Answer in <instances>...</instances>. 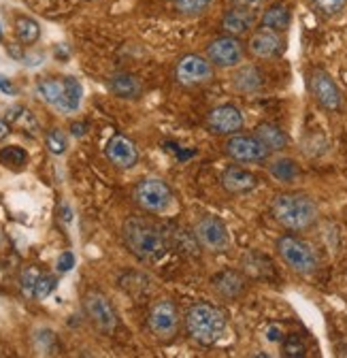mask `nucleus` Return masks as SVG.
Listing matches in <instances>:
<instances>
[{"instance_id": "nucleus-1", "label": "nucleus", "mask_w": 347, "mask_h": 358, "mask_svg": "<svg viewBox=\"0 0 347 358\" xmlns=\"http://www.w3.org/2000/svg\"><path fill=\"white\" fill-rule=\"evenodd\" d=\"M121 237H124V243L130 250V254L137 256L143 262L158 260L168 250L164 231L158 227V224H154L152 220H145V217H128L124 222Z\"/></svg>"}, {"instance_id": "nucleus-2", "label": "nucleus", "mask_w": 347, "mask_h": 358, "mask_svg": "<svg viewBox=\"0 0 347 358\" xmlns=\"http://www.w3.org/2000/svg\"><path fill=\"white\" fill-rule=\"evenodd\" d=\"M271 213L277 224L288 231H307L318 222V205L305 192H283L271 203Z\"/></svg>"}, {"instance_id": "nucleus-3", "label": "nucleus", "mask_w": 347, "mask_h": 358, "mask_svg": "<svg viewBox=\"0 0 347 358\" xmlns=\"http://www.w3.org/2000/svg\"><path fill=\"white\" fill-rule=\"evenodd\" d=\"M186 331L200 345L218 343L226 331V313L211 303H194L186 311Z\"/></svg>"}, {"instance_id": "nucleus-4", "label": "nucleus", "mask_w": 347, "mask_h": 358, "mask_svg": "<svg viewBox=\"0 0 347 358\" xmlns=\"http://www.w3.org/2000/svg\"><path fill=\"white\" fill-rule=\"evenodd\" d=\"M36 94L43 103L68 115L79 111L83 101V85L77 77H47L36 83Z\"/></svg>"}, {"instance_id": "nucleus-5", "label": "nucleus", "mask_w": 347, "mask_h": 358, "mask_svg": "<svg viewBox=\"0 0 347 358\" xmlns=\"http://www.w3.org/2000/svg\"><path fill=\"white\" fill-rule=\"evenodd\" d=\"M275 250H277L279 258L283 260V264L290 266L294 273L311 275L318 271V266H320L318 252L305 239H300L296 235H283L277 239Z\"/></svg>"}, {"instance_id": "nucleus-6", "label": "nucleus", "mask_w": 347, "mask_h": 358, "mask_svg": "<svg viewBox=\"0 0 347 358\" xmlns=\"http://www.w3.org/2000/svg\"><path fill=\"white\" fill-rule=\"evenodd\" d=\"M147 327L158 341H164V343L172 341L179 331L177 305L168 299H160V301L152 303L149 313H147Z\"/></svg>"}, {"instance_id": "nucleus-7", "label": "nucleus", "mask_w": 347, "mask_h": 358, "mask_svg": "<svg viewBox=\"0 0 347 358\" xmlns=\"http://www.w3.org/2000/svg\"><path fill=\"white\" fill-rule=\"evenodd\" d=\"M135 201L149 213H164L172 205V192L158 177H145L135 186Z\"/></svg>"}, {"instance_id": "nucleus-8", "label": "nucleus", "mask_w": 347, "mask_h": 358, "mask_svg": "<svg viewBox=\"0 0 347 358\" xmlns=\"http://www.w3.org/2000/svg\"><path fill=\"white\" fill-rule=\"evenodd\" d=\"M205 56L211 60L215 69H237L245 60V45L241 43L239 36L224 34V36L213 38L207 45Z\"/></svg>"}, {"instance_id": "nucleus-9", "label": "nucleus", "mask_w": 347, "mask_h": 358, "mask_svg": "<svg viewBox=\"0 0 347 358\" xmlns=\"http://www.w3.org/2000/svg\"><path fill=\"white\" fill-rule=\"evenodd\" d=\"M309 94L313 101L326 111H341L343 109V92L337 81L324 69H311L309 73Z\"/></svg>"}, {"instance_id": "nucleus-10", "label": "nucleus", "mask_w": 347, "mask_h": 358, "mask_svg": "<svg viewBox=\"0 0 347 358\" xmlns=\"http://www.w3.org/2000/svg\"><path fill=\"white\" fill-rule=\"evenodd\" d=\"M83 311L88 320L103 333L111 335L117 329V311L113 303L98 290H90L83 296Z\"/></svg>"}, {"instance_id": "nucleus-11", "label": "nucleus", "mask_w": 347, "mask_h": 358, "mask_svg": "<svg viewBox=\"0 0 347 358\" xmlns=\"http://www.w3.org/2000/svg\"><path fill=\"white\" fill-rule=\"evenodd\" d=\"M224 152L228 158H232L235 162H243V164H260V162H267L271 156V152L260 143L256 134H239V132L226 139Z\"/></svg>"}, {"instance_id": "nucleus-12", "label": "nucleus", "mask_w": 347, "mask_h": 358, "mask_svg": "<svg viewBox=\"0 0 347 358\" xmlns=\"http://www.w3.org/2000/svg\"><path fill=\"white\" fill-rule=\"evenodd\" d=\"M213 73H215V66L211 64L207 56H200V54H186L175 64V79L188 87L209 83L213 79Z\"/></svg>"}, {"instance_id": "nucleus-13", "label": "nucleus", "mask_w": 347, "mask_h": 358, "mask_svg": "<svg viewBox=\"0 0 347 358\" xmlns=\"http://www.w3.org/2000/svg\"><path fill=\"white\" fill-rule=\"evenodd\" d=\"M194 235H196L198 243L207 252H213V254L226 252L228 245H230V235H228L226 224L220 217H215V215L200 217L198 224H196V229H194Z\"/></svg>"}, {"instance_id": "nucleus-14", "label": "nucleus", "mask_w": 347, "mask_h": 358, "mask_svg": "<svg viewBox=\"0 0 347 358\" xmlns=\"http://www.w3.org/2000/svg\"><path fill=\"white\" fill-rule=\"evenodd\" d=\"M247 50L258 60H273L286 52V36L269 28H256L247 41Z\"/></svg>"}, {"instance_id": "nucleus-15", "label": "nucleus", "mask_w": 347, "mask_h": 358, "mask_svg": "<svg viewBox=\"0 0 347 358\" xmlns=\"http://www.w3.org/2000/svg\"><path fill=\"white\" fill-rule=\"evenodd\" d=\"M243 113L232 103L218 105L207 113V128L209 132L218 134V137H232V134H237L243 128Z\"/></svg>"}, {"instance_id": "nucleus-16", "label": "nucleus", "mask_w": 347, "mask_h": 358, "mask_svg": "<svg viewBox=\"0 0 347 358\" xmlns=\"http://www.w3.org/2000/svg\"><path fill=\"white\" fill-rule=\"evenodd\" d=\"M258 15L253 11V7H241V5H235L230 7L224 15H222V30L226 34H232V36H243L247 32H253L256 30V24H258Z\"/></svg>"}, {"instance_id": "nucleus-17", "label": "nucleus", "mask_w": 347, "mask_h": 358, "mask_svg": "<svg viewBox=\"0 0 347 358\" xmlns=\"http://www.w3.org/2000/svg\"><path fill=\"white\" fill-rule=\"evenodd\" d=\"M105 154L109 158L111 164H115L117 169H133L139 162V150L137 145L130 141L124 134H115V137L109 139Z\"/></svg>"}, {"instance_id": "nucleus-18", "label": "nucleus", "mask_w": 347, "mask_h": 358, "mask_svg": "<svg viewBox=\"0 0 347 358\" xmlns=\"http://www.w3.org/2000/svg\"><path fill=\"white\" fill-rule=\"evenodd\" d=\"M258 186V177L241 166H228L222 173V188L228 194H249Z\"/></svg>"}, {"instance_id": "nucleus-19", "label": "nucleus", "mask_w": 347, "mask_h": 358, "mask_svg": "<svg viewBox=\"0 0 347 358\" xmlns=\"http://www.w3.org/2000/svg\"><path fill=\"white\" fill-rule=\"evenodd\" d=\"M109 90L117 99L137 101L143 94V83L133 73H115V75L109 77Z\"/></svg>"}, {"instance_id": "nucleus-20", "label": "nucleus", "mask_w": 347, "mask_h": 358, "mask_svg": "<svg viewBox=\"0 0 347 358\" xmlns=\"http://www.w3.org/2000/svg\"><path fill=\"white\" fill-rule=\"evenodd\" d=\"M292 24V7L286 3V0H277V3L269 5L265 9V13L260 15V26L275 30V32H288Z\"/></svg>"}, {"instance_id": "nucleus-21", "label": "nucleus", "mask_w": 347, "mask_h": 358, "mask_svg": "<svg viewBox=\"0 0 347 358\" xmlns=\"http://www.w3.org/2000/svg\"><path fill=\"white\" fill-rule=\"evenodd\" d=\"M263 83H265V77H263V73H260V69L253 64L237 66V71L232 73V79H230L232 90H237V92H241V94L258 92V90L263 87Z\"/></svg>"}, {"instance_id": "nucleus-22", "label": "nucleus", "mask_w": 347, "mask_h": 358, "mask_svg": "<svg viewBox=\"0 0 347 358\" xmlns=\"http://www.w3.org/2000/svg\"><path fill=\"white\" fill-rule=\"evenodd\" d=\"M253 134L269 152H283L290 145V137L286 134V130L273 122H260L256 126Z\"/></svg>"}, {"instance_id": "nucleus-23", "label": "nucleus", "mask_w": 347, "mask_h": 358, "mask_svg": "<svg viewBox=\"0 0 347 358\" xmlns=\"http://www.w3.org/2000/svg\"><path fill=\"white\" fill-rule=\"evenodd\" d=\"M211 284H213V290L224 299H237L245 290V278L239 271H232V268L215 273L211 278Z\"/></svg>"}, {"instance_id": "nucleus-24", "label": "nucleus", "mask_w": 347, "mask_h": 358, "mask_svg": "<svg viewBox=\"0 0 347 358\" xmlns=\"http://www.w3.org/2000/svg\"><path fill=\"white\" fill-rule=\"evenodd\" d=\"M269 173L277 179L281 184H294L298 175H300V169L296 164L294 158H288V156H279L275 160H271L269 164Z\"/></svg>"}, {"instance_id": "nucleus-25", "label": "nucleus", "mask_w": 347, "mask_h": 358, "mask_svg": "<svg viewBox=\"0 0 347 358\" xmlns=\"http://www.w3.org/2000/svg\"><path fill=\"white\" fill-rule=\"evenodd\" d=\"M15 36L24 48H30V45H34L40 38L38 22L30 15H17L15 17Z\"/></svg>"}, {"instance_id": "nucleus-26", "label": "nucleus", "mask_w": 347, "mask_h": 358, "mask_svg": "<svg viewBox=\"0 0 347 358\" xmlns=\"http://www.w3.org/2000/svg\"><path fill=\"white\" fill-rule=\"evenodd\" d=\"M7 120L11 122V124H15L17 128H22V130H26V132H30V134H34L36 130H38V122H36V117L32 115V111L30 109H26V107H11L9 111H7Z\"/></svg>"}, {"instance_id": "nucleus-27", "label": "nucleus", "mask_w": 347, "mask_h": 358, "mask_svg": "<svg viewBox=\"0 0 347 358\" xmlns=\"http://www.w3.org/2000/svg\"><path fill=\"white\" fill-rule=\"evenodd\" d=\"M28 162V152L20 145H7L0 150V164L9 169H22Z\"/></svg>"}, {"instance_id": "nucleus-28", "label": "nucleus", "mask_w": 347, "mask_h": 358, "mask_svg": "<svg viewBox=\"0 0 347 358\" xmlns=\"http://www.w3.org/2000/svg\"><path fill=\"white\" fill-rule=\"evenodd\" d=\"M311 5L322 17L332 20L347 9V0H311Z\"/></svg>"}, {"instance_id": "nucleus-29", "label": "nucleus", "mask_w": 347, "mask_h": 358, "mask_svg": "<svg viewBox=\"0 0 347 358\" xmlns=\"http://www.w3.org/2000/svg\"><path fill=\"white\" fill-rule=\"evenodd\" d=\"M45 145L47 150L54 154V156H62L68 148V137H66V132L60 130V128H52L47 132V137H45Z\"/></svg>"}, {"instance_id": "nucleus-30", "label": "nucleus", "mask_w": 347, "mask_h": 358, "mask_svg": "<svg viewBox=\"0 0 347 358\" xmlns=\"http://www.w3.org/2000/svg\"><path fill=\"white\" fill-rule=\"evenodd\" d=\"M58 286V280L56 275H50V273H40L38 280H36V286H34V299L43 301V299H47Z\"/></svg>"}, {"instance_id": "nucleus-31", "label": "nucleus", "mask_w": 347, "mask_h": 358, "mask_svg": "<svg viewBox=\"0 0 347 358\" xmlns=\"http://www.w3.org/2000/svg\"><path fill=\"white\" fill-rule=\"evenodd\" d=\"M213 0H175V9L182 15H200Z\"/></svg>"}, {"instance_id": "nucleus-32", "label": "nucleus", "mask_w": 347, "mask_h": 358, "mask_svg": "<svg viewBox=\"0 0 347 358\" xmlns=\"http://www.w3.org/2000/svg\"><path fill=\"white\" fill-rule=\"evenodd\" d=\"M34 341H36V350H38V354H54L56 335H54L50 329H40V331L34 335Z\"/></svg>"}, {"instance_id": "nucleus-33", "label": "nucleus", "mask_w": 347, "mask_h": 358, "mask_svg": "<svg viewBox=\"0 0 347 358\" xmlns=\"http://www.w3.org/2000/svg\"><path fill=\"white\" fill-rule=\"evenodd\" d=\"M307 354V348L305 343L300 341L298 335H290L283 339V356H290V358H300Z\"/></svg>"}, {"instance_id": "nucleus-34", "label": "nucleus", "mask_w": 347, "mask_h": 358, "mask_svg": "<svg viewBox=\"0 0 347 358\" xmlns=\"http://www.w3.org/2000/svg\"><path fill=\"white\" fill-rule=\"evenodd\" d=\"M38 271H36V268L34 266H28L26 268V271L22 273V290H24V294L26 296H34V286H36V280H38Z\"/></svg>"}, {"instance_id": "nucleus-35", "label": "nucleus", "mask_w": 347, "mask_h": 358, "mask_svg": "<svg viewBox=\"0 0 347 358\" xmlns=\"http://www.w3.org/2000/svg\"><path fill=\"white\" fill-rule=\"evenodd\" d=\"M73 266H75V254H73V252H64V254H60L58 264H56L58 273H68Z\"/></svg>"}, {"instance_id": "nucleus-36", "label": "nucleus", "mask_w": 347, "mask_h": 358, "mask_svg": "<svg viewBox=\"0 0 347 358\" xmlns=\"http://www.w3.org/2000/svg\"><path fill=\"white\" fill-rule=\"evenodd\" d=\"M0 92L7 94V96H13V94H17V87L13 85V81L9 77L0 75Z\"/></svg>"}, {"instance_id": "nucleus-37", "label": "nucleus", "mask_w": 347, "mask_h": 358, "mask_svg": "<svg viewBox=\"0 0 347 358\" xmlns=\"http://www.w3.org/2000/svg\"><path fill=\"white\" fill-rule=\"evenodd\" d=\"M7 50H9V54H11L15 60H24V52H22V50H24V45H22L20 41H17V43H13V45H9Z\"/></svg>"}, {"instance_id": "nucleus-38", "label": "nucleus", "mask_w": 347, "mask_h": 358, "mask_svg": "<svg viewBox=\"0 0 347 358\" xmlns=\"http://www.w3.org/2000/svg\"><path fill=\"white\" fill-rule=\"evenodd\" d=\"M11 132V122L7 117H0V141L7 139Z\"/></svg>"}, {"instance_id": "nucleus-39", "label": "nucleus", "mask_w": 347, "mask_h": 358, "mask_svg": "<svg viewBox=\"0 0 347 358\" xmlns=\"http://www.w3.org/2000/svg\"><path fill=\"white\" fill-rule=\"evenodd\" d=\"M232 5H241V7H258V5H263L267 3V0H230Z\"/></svg>"}, {"instance_id": "nucleus-40", "label": "nucleus", "mask_w": 347, "mask_h": 358, "mask_svg": "<svg viewBox=\"0 0 347 358\" xmlns=\"http://www.w3.org/2000/svg\"><path fill=\"white\" fill-rule=\"evenodd\" d=\"M85 128H88V124H85V122H79V124H73V126H71V132L75 134V137H83V134H85Z\"/></svg>"}, {"instance_id": "nucleus-41", "label": "nucleus", "mask_w": 347, "mask_h": 358, "mask_svg": "<svg viewBox=\"0 0 347 358\" xmlns=\"http://www.w3.org/2000/svg\"><path fill=\"white\" fill-rule=\"evenodd\" d=\"M267 333H269V339H271V341H281V339H283V337H281V331H279V327H271Z\"/></svg>"}]
</instances>
